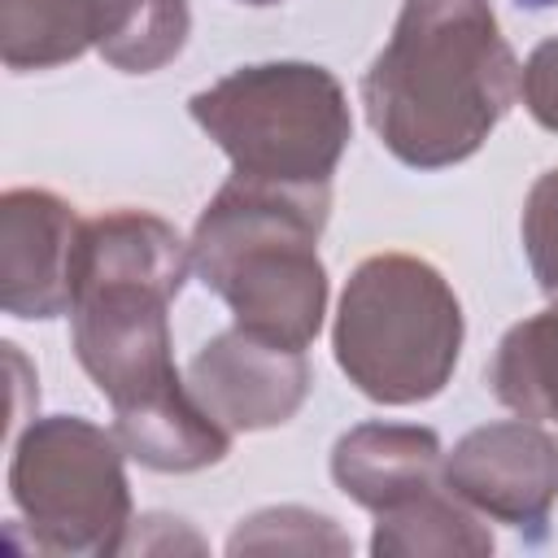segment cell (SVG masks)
<instances>
[{
  "label": "cell",
  "mask_w": 558,
  "mask_h": 558,
  "mask_svg": "<svg viewBox=\"0 0 558 558\" xmlns=\"http://www.w3.org/2000/svg\"><path fill=\"white\" fill-rule=\"evenodd\" d=\"M519 61L488 0H405L362 74L366 122L414 170H445L484 148L510 113Z\"/></svg>",
  "instance_id": "1"
},
{
  "label": "cell",
  "mask_w": 558,
  "mask_h": 558,
  "mask_svg": "<svg viewBox=\"0 0 558 558\" xmlns=\"http://www.w3.org/2000/svg\"><path fill=\"white\" fill-rule=\"evenodd\" d=\"M187 270L192 244L148 209H113L83 222L70 340L113 410L179 379L170 301L183 292Z\"/></svg>",
  "instance_id": "2"
},
{
  "label": "cell",
  "mask_w": 558,
  "mask_h": 558,
  "mask_svg": "<svg viewBox=\"0 0 558 558\" xmlns=\"http://www.w3.org/2000/svg\"><path fill=\"white\" fill-rule=\"evenodd\" d=\"M327 187H279L231 174L192 227V270L227 301L235 327L305 349L327 314Z\"/></svg>",
  "instance_id": "3"
},
{
  "label": "cell",
  "mask_w": 558,
  "mask_h": 558,
  "mask_svg": "<svg viewBox=\"0 0 558 558\" xmlns=\"http://www.w3.org/2000/svg\"><path fill=\"white\" fill-rule=\"evenodd\" d=\"M462 336V305L432 262L375 253L357 262L340 292L331 353L362 397L418 405L453 379Z\"/></svg>",
  "instance_id": "4"
},
{
  "label": "cell",
  "mask_w": 558,
  "mask_h": 558,
  "mask_svg": "<svg viewBox=\"0 0 558 558\" xmlns=\"http://www.w3.org/2000/svg\"><path fill=\"white\" fill-rule=\"evenodd\" d=\"M187 109L235 174L279 187H331L353 140L340 78L310 61L240 65L196 92Z\"/></svg>",
  "instance_id": "5"
},
{
  "label": "cell",
  "mask_w": 558,
  "mask_h": 558,
  "mask_svg": "<svg viewBox=\"0 0 558 558\" xmlns=\"http://www.w3.org/2000/svg\"><path fill=\"white\" fill-rule=\"evenodd\" d=\"M126 449L113 432L48 414L22 427L9 458V497L48 554H122L131 532Z\"/></svg>",
  "instance_id": "6"
},
{
  "label": "cell",
  "mask_w": 558,
  "mask_h": 558,
  "mask_svg": "<svg viewBox=\"0 0 558 558\" xmlns=\"http://www.w3.org/2000/svg\"><path fill=\"white\" fill-rule=\"evenodd\" d=\"M440 480L484 519L541 532L558 497V440L532 418L484 423L445 453Z\"/></svg>",
  "instance_id": "7"
},
{
  "label": "cell",
  "mask_w": 558,
  "mask_h": 558,
  "mask_svg": "<svg viewBox=\"0 0 558 558\" xmlns=\"http://www.w3.org/2000/svg\"><path fill=\"white\" fill-rule=\"evenodd\" d=\"M310 362L305 349L253 336L231 327L214 336L187 362L192 397L235 436V432H266L283 427L310 397Z\"/></svg>",
  "instance_id": "8"
},
{
  "label": "cell",
  "mask_w": 558,
  "mask_h": 558,
  "mask_svg": "<svg viewBox=\"0 0 558 558\" xmlns=\"http://www.w3.org/2000/svg\"><path fill=\"white\" fill-rule=\"evenodd\" d=\"M83 222L48 187H9L0 196V305L13 318H61L74 305V266Z\"/></svg>",
  "instance_id": "9"
},
{
  "label": "cell",
  "mask_w": 558,
  "mask_h": 558,
  "mask_svg": "<svg viewBox=\"0 0 558 558\" xmlns=\"http://www.w3.org/2000/svg\"><path fill=\"white\" fill-rule=\"evenodd\" d=\"M445 449L418 423H357L331 449L336 488L371 514H384L440 484Z\"/></svg>",
  "instance_id": "10"
},
{
  "label": "cell",
  "mask_w": 558,
  "mask_h": 558,
  "mask_svg": "<svg viewBox=\"0 0 558 558\" xmlns=\"http://www.w3.org/2000/svg\"><path fill=\"white\" fill-rule=\"evenodd\" d=\"M113 436L148 471L187 475L227 458L231 432L192 397L187 379H170L113 410Z\"/></svg>",
  "instance_id": "11"
},
{
  "label": "cell",
  "mask_w": 558,
  "mask_h": 558,
  "mask_svg": "<svg viewBox=\"0 0 558 558\" xmlns=\"http://www.w3.org/2000/svg\"><path fill=\"white\" fill-rule=\"evenodd\" d=\"M484 514L471 510L445 480L384 514H375L371 554L375 558H484L493 554V532L480 523Z\"/></svg>",
  "instance_id": "12"
},
{
  "label": "cell",
  "mask_w": 558,
  "mask_h": 558,
  "mask_svg": "<svg viewBox=\"0 0 558 558\" xmlns=\"http://www.w3.org/2000/svg\"><path fill=\"white\" fill-rule=\"evenodd\" d=\"M92 48L122 74H153L170 65L187 35V0H83Z\"/></svg>",
  "instance_id": "13"
},
{
  "label": "cell",
  "mask_w": 558,
  "mask_h": 558,
  "mask_svg": "<svg viewBox=\"0 0 558 558\" xmlns=\"http://www.w3.org/2000/svg\"><path fill=\"white\" fill-rule=\"evenodd\" d=\"M488 384L519 418L558 427V305L514 323L488 366Z\"/></svg>",
  "instance_id": "14"
},
{
  "label": "cell",
  "mask_w": 558,
  "mask_h": 558,
  "mask_svg": "<svg viewBox=\"0 0 558 558\" xmlns=\"http://www.w3.org/2000/svg\"><path fill=\"white\" fill-rule=\"evenodd\" d=\"M92 48L83 0H0V57L13 74L70 65Z\"/></svg>",
  "instance_id": "15"
},
{
  "label": "cell",
  "mask_w": 558,
  "mask_h": 558,
  "mask_svg": "<svg viewBox=\"0 0 558 558\" xmlns=\"http://www.w3.org/2000/svg\"><path fill=\"white\" fill-rule=\"evenodd\" d=\"M227 554H349V536L327 514L301 506H270L240 519Z\"/></svg>",
  "instance_id": "16"
},
{
  "label": "cell",
  "mask_w": 558,
  "mask_h": 558,
  "mask_svg": "<svg viewBox=\"0 0 558 558\" xmlns=\"http://www.w3.org/2000/svg\"><path fill=\"white\" fill-rule=\"evenodd\" d=\"M523 253L545 296H558V166L545 170L523 201Z\"/></svg>",
  "instance_id": "17"
},
{
  "label": "cell",
  "mask_w": 558,
  "mask_h": 558,
  "mask_svg": "<svg viewBox=\"0 0 558 558\" xmlns=\"http://www.w3.org/2000/svg\"><path fill=\"white\" fill-rule=\"evenodd\" d=\"M519 92H523L527 113L545 131L558 135V35H549L532 48V57L519 70Z\"/></svg>",
  "instance_id": "18"
},
{
  "label": "cell",
  "mask_w": 558,
  "mask_h": 558,
  "mask_svg": "<svg viewBox=\"0 0 558 558\" xmlns=\"http://www.w3.org/2000/svg\"><path fill=\"white\" fill-rule=\"evenodd\" d=\"M240 4H279V0H240Z\"/></svg>",
  "instance_id": "19"
}]
</instances>
